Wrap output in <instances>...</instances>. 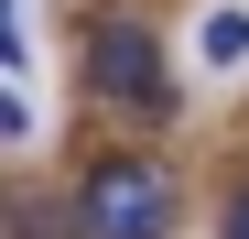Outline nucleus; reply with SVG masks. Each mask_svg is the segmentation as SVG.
<instances>
[{
    "label": "nucleus",
    "mask_w": 249,
    "mask_h": 239,
    "mask_svg": "<svg viewBox=\"0 0 249 239\" xmlns=\"http://www.w3.org/2000/svg\"><path fill=\"white\" fill-rule=\"evenodd\" d=\"M174 174L152 163V152H108V163H87V185H76V239H174Z\"/></svg>",
    "instance_id": "nucleus-1"
},
{
    "label": "nucleus",
    "mask_w": 249,
    "mask_h": 239,
    "mask_svg": "<svg viewBox=\"0 0 249 239\" xmlns=\"http://www.w3.org/2000/svg\"><path fill=\"white\" fill-rule=\"evenodd\" d=\"M87 87L108 98V109H130V120H162V109H174V76H162V44H152V33L141 22H87Z\"/></svg>",
    "instance_id": "nucleus-2"
},
{
    "label": "nucleus",
    "mask_w": 249,
    "mask_h": 239,
    "mask_svg": "<svg viewBox=\"0 0 249 239\" xmlns=\"http://www.w3.org/2000/svg\"><path fill=\"white\" fill-rule=\"evenodd\" d=\"M195 55H206V65H238V55H249V11H206Z\"/></svg>",
    "instance_id": "nucleus-3"
},
{
    "label": "nucleus",
    "mask_w": 249,
    "mask_h": 239,
    "mask_svg": "<svg viewBox=\"0 0 249 239\" xmlns=\"http://www.w3.org/2000/svg\"><path fill=\"white\" fill-rule=\"evenodd\" d=\"M228 239H249V196H238V207H228Z\"/></svg>",
    "instance_id": "nucleus-4"
}]
</instances>
